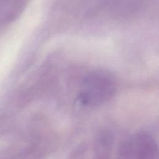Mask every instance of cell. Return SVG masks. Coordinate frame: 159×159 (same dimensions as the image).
<instances>
[]
</instances>
